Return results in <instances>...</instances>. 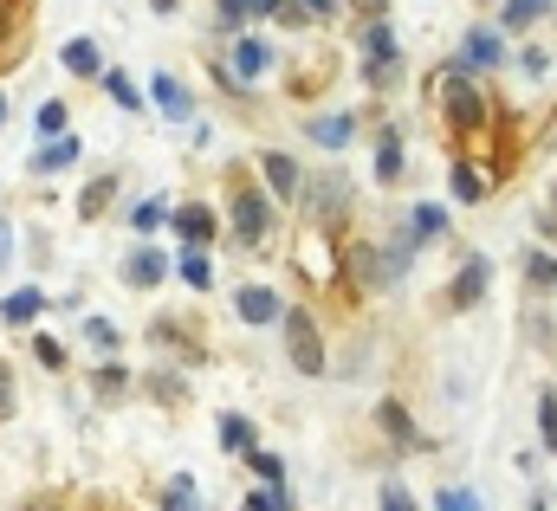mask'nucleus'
Wrapping results in <instances>:
<instances>
[{
  "label": "nucleus",
  "instance_id": "1",
  "mask_svg": "<svg viewBox=\"0 0 557 511\" xmlns=\"http://www.w3.org/2000/svg\"><path fill=\"white\" fill-rule=\"evenodd\" d=\"M285 350H292V369L298 376H324V337L311 324V311H285Z\"/></svg>",
  "mask_w": 557,
  "mask_h": 511
},
{
  "label": "nucleus",
  "instance_id": "27",
  "mask_svg": "<svg viewBox=\"0 0 557 511\" xmlns=\"http://www.w3.org/2000/svg\"><path fill=\"white\" fill-rule=\"evenodd\" d=\"M162 220H169V201H137V207H130V227H137V233H156Z\"/></svg>",
  "mask_w": 557,
  "mask_h": 511
},
{
  "label": "nucleus",
  "instance_id": "13",
  "mask_svg": "<svg viewBox=\"0 0 557 511\" xmlns=\"http://www.w3.org/2000/svg\"><path fill=\"white\" fill-rule=\"evenodd\" d=\"M486 285H493V266H486V259H467V272H460L454 279V305L467 311V305H480V292Z\"/></svg>",
  "mask_w": 557,
  "mask_h": 511
},
{
  "label": "nucleus",
  "instance_id": "42",
  "mask_svg": "<svg viewBox=\"0 0 557 511\" xmlns=\"http://www.w3.org/2000/svg\"><path fill=\"white\" fill-rule=\"evenodd\" d=\"M357 7H370V13H376V7H383V0H357Z\"/></svg>",
  "mask_w": 557,
  "mask_h": 511
},
{
  "label": "nucleus",
  "instance_id": "35",
  "mask_svg": "<svg viewBox=\"0 0 557 511\" xmlns=\"http://www.w3.org/2000/svg\"><path fill=\"white\" fill-rule=\"evenodd\" d=\"M525 279H532V285H557V259H551V253H532V266H525Z\"/></svg>",
  "mask_w": 557,
  "mask_h": 511
},
{
  "label": "nucleus",
  "instance_id": "38",
  "mask_svg": "<svg viewBox=\"0 0 557 511\" xmlns=\"http://www.w3.org/2000/svg\"><path fill=\"white\" fill-rule=\"evenodd\" d=\"M33 356H39V363H46V369H65V350H59V343H52V337H39V343H33Z\"/></svg>",
  "mask_w": 557,
  "mask_h": 511
},
{
  "label": "nucleus",
  "instance_id": "22",
  "mask_svg": "<svg viewBox=\"0 0 557 511\" xmlns=\"http://www.w3.org/2000/svg\"><path fill=\"white\" fill-rule=\"evenodd\" d=\"M441 227H447V207H441V201H421V207H415V227H409V233H415V240H434Z\"/></svg>",
  "mask_w": 557,
  "mask_h": 511
},
{
  "label": "nucleus",
  "instance_id": "24",
  "mask_svg": "<svg viewBox=\"0 0 557 511\" xmlns=\"http://www.w3.org/2000/svg\"><path fill=\"white\" fill-rule=\"evenodd\" d=\"M247 466H253V479H260V486H279V479H285V460H279V453H266V447H253Z\"/></svg>",
  "mask_w": 557,
  "mask_h": 511
},
{
  "label": "nucleus",
  "instance_id": "5",
  "mask_svg": "<svg viewBox=\"0 0 557 511\" xmlns=\"http://www.w3.org/2000/svg\"><path fill=\"white\" fill-rule=\"evenodd\" d=\"M234 311L247 317V324H279V317H285V305H279V292H273V285H240Z\"/></svg>",
  "mask_w": 557,
  "mask_h": 511
},
{
  "label": "nucleus",
  "instance_id": "15",
  "mask_svg": "<svg viewBox=\"0 0 557 511\" xmlns=\"http://www.w3.org/2000/svg\"><path fill=\"white\" fill-rule=\"evenodd\" d=\"M175 272H182V285H195V292H208V285H214V266H208V246H188V253L175 259Z\"/></svg>",
  "mask_w": 557,
  "mask_h": 511
},
{
  "label": "nucleus",
  "instance_id": "18",
  "mask_svg": "<svg viewBox=\"0 0 557 511\" xmlns=\"http://www.w3.org/2000/svg\"><path fill=\"white\" fill-rule=\"evenodd\" d=\"M376 182H402V136L383 130V143H376Z\"/></svg>",
  "mask_w": 557,
  "mask_h": 511
},
{
  "label": "nucleus",
  "instance_id": "30",
  "mask_svg": "<svg viewBox=\"0 0 557 511\" xmlns=\"http://www.w3.org/2000/svg\"><path fill=\"white\" fill-rule=\"evenodd\" d=\"M376 414H383V427H389L396 440H415V427H409V408H402V402H383Z\"/></svg>",
  "mask_w": 557,
  "mask_h": 511
},
{
  "label": "nucleus",
  "instance_id": "28",
  "mask_svg": "<svg viewBox=\"0 0 557 511\" xmlns=\"http://www.w3.org/2000/svg\"><path fill=\"white\" fill-rule=\"evenodd\" d=\"M162 511H201L195 479H169V492H162Z\"/></svg>",
  "mask_w": 557,
  "mask_h": 511
},
{
  "label": "nucleus",
  "instance_id": "2",
  "mask_svg": "<svg viewBox=\"0 0 557 511\" xmlns=\"http://www.w3.org/2000/svg\"><path fill=\"white\" fill-rule=\"evenodd\" d=\"M234 233H240V246H260L266 233H273V195L240 188V195H234Z\"/></svg>",
  "mask_w": 557,
  "mask_h": 511
},
{
  "label": "nucleus",
  "instance_id": "37",
  "mask_svg": "<svg viewBox=\"0 0 557 511\" xmlns=\"http://www.w3.org/2000/svg\"><path fill=\"white\" fill-rule=\"evenodd\" d=\"M85 337H91V343H98V350H117V330H111V324H104V317H85Z\"/></svg>",
  "mask_w": 557,
  "mask_h": 511
},
{
  "label": "nucleus",
  "instance_id": "11",
  "mask_svg": "<svg viewBox=\"0 0 557 511\" xmlns=\"http://www.w3.org/2000/svg\"><path fill=\"white\" fill-rule=\"evenodd\" d=\"M260 169H266V188H273L279 201H292V195H298V162H292V156L266 149V156H260Z\"/></svg>",
  "mask_w": 557,
  "mask_h": 511
},
{
  "label": "nucleus",
  "instance_id": "4",
  "mask_svg": "<svg viewBox=\"0 0 557 511\" xmlns=\"http://www.w3.org/2000/svg\"><path fill=\"white\" fill-rule=\"evenodd\" d=\"M149 98H156V110H162L169 123H188V117H195V98H188V85H182V78H169V72L149 78Z\"/></svg>",
  "mask_w": 557,
  "mask_h": 511
},
{
  "label": "nucleus",
  "instance_id": "10",
  "mask_svg": "<svg viewBox=\"0 0 557 511\" xmlns=\"http://www.w3.org/2000/svg\"><path fill=\"white\" fill-rule=\"evenodd\" d=\"M65 72L72 78H104V52H98V39H65Z\"/></svg>",
  "mask_w": 557,
  "mask_h": 511
},
{
  "label": "nucleus",
  "instance_id": "17",
  "mask_svg": "<svg viewBox=\"0 0 557 511\" xmlns=\"http://www.w3.org/2000/svg\"><path fill=\"white\" fill-rule=\"evenodd\" d=\"M441 85H447V117H454V123H480V98H473V85H454V72H447Z\"/></svg>",
  "mask_w": 557,
  "mask_h": 511
},
{
  "label": "nucleus",
  "instance_id": "14",
  "mask_svg": "<svg viewBox=\"0 0 557 511\" xmlns=\"http://www.w3.org/2000/svg\"><path fill=\"white\" fill-rule=\"evenodd\" d=\"M175 233H182V240L188 246H208V233H214V214H208V207H175Z\"/></svg>",
  "mask_w": 557,
  "mask_h": 511
},
{
  "label": "nucleus",
  "instance_id": "29",
  "mask_svg": "<svg viewBox=\"0 0 557 511\" xmlns=\"http://www.w3.org/2000/svg\"><path fill=\"white\" fill-rule=\"evenodd\" d=\"M538 434H545V447L557 453V389L538 395Z\"/></svg>",
  "mask_w": 557,
  "mask_h": 511
},
{
  "label": "nucleus",
  "instance_id": "43",
  "mask_svg": "<svg viewBox=\"0 0 557 511\" xmlns=\"http://www.w3.org/2000/svg\"><path fill=\"white\" fill-rule=\"evenodd\" d=\"M20 511H39V505H20Z\"/></svg>",
  "mask_w": 557,
  "mask_h": 511
},
{
  "label": "nucleus",
  "instance_id": "32",
  "mask_svg": "<svg viewBox=\"0 0 557 511\" xmlns=\"http://www.w3.org/2000/svg\"><path fill=\"white\" fill-rule=\"evenodd\" d=\"M454 195H460V201H480V195H486V182L467 169V162H454Z\"/></svg>",
  "mask_w": 557,
  "mask_h": 511
},
{
  "label": "nucleus",
  "instance_id": "21",
  "mask_svg": "<svg viewBox=\"0 0 557 511\" xmlns=\"http://www.w3.org/2000/svg\"><path fill=\"white\" fill-rule=\"evenodd\" d=\"M551 13V0H506V26L519 33V26H538Z\"/></svg>",
  "mask_w": 557,
  "mask_h": 511
},
{
  "label": "nucleus",
  "instance_id": "19",
  "mask_svg": "<svg viewBox=\"0 0 557 511\" xmlns=\"http://www.w3.org/2000/svg\"><path fill=\"white\" fill-rule=\"evenodd\" d=\"M221 447H227V453H253V447H260L247 414H221Z\"/></svg>",
  "mask_w": 557,
  "mask_h": 511
},
{
  "label": "nucleus",
  "instance_id": "12",
  "mask_svg": "<svg viewBox=\"0 0 557 511\" xmlns=\"http://www.w3.org/2000/svg\"><path fill=\"white\" fill-rule=\"evenodd\" d=\"M39 311H46V292H39V285H20V292H7V305H0V317H7L13 330H26Z\"/></svg>",
  "mask_w": 557,
  "mask_h": 511
},
{
  "label": "nucleus",
  "instance_id": "7",
  "mask_svg": "<svg viewBox=\"0 0 557 511\" xmlns=\"http://www.w3.org/2000/svg\"><path fill=\"white\" fill-rule=\"evenodd\" d=\"M363 59H370V78H376V85H383V78L396 72V33H389L383 20H376L370 33H363Z\"/></svg>",
  "mask_w": 557,
  "mask_h": 511
},
{
  "label": "nucleus",
  "instance_id": "39",
  "mask_svg": "<svg viewBox=\"0 0 557 511\" xmlns=\"http://www.w3.org/2000/svg\"><path fill=\"white\" fill-rule=\"evenodd\" d=\"M0 421H13V369L0 363Z\"/></svg>",
  "mask_w": 557,
  "mask_h": 511
},
{
  "label": "nucleus",
  "instance_id": "3",
  "mask_svg": "<svg viewBox=\"0 0 557 511\" xmlns=\"http://www.w3.org/2000/svg\"><path fill=\"white\" fill-rule=\"evenodd\" d=\"M273 72V46H266V39H234V65H227V78H234V85H253V78H266Z\"/></svg>",
  "mask_w": 557,
  "mask_h": 511
},
{
  "label": "nucleus",
  "instance_id": "36",
  "mask_svg": "<svg viewBox=\"0 0 557 511\" xmlns=\"http://www.w3.org/2000/svg\"><path fill=\"white\" fill-rule=\"evenodd\" d=\"M104 201H111V182H91V188H85V207H78V214L98 220V214H104Z\"/></svg>",
  "mask_w": 557,
  "mask_h": 511
},
{
  "label": "nucleus",
  "instance_id": "26",
  "mask_svg": "<svg viewBox=\"0 0 557 511\" xmlns=\"http://www.w3.org/2000/svg\"><path fill=\"white\" fill-rule=\"evenodd\" d=\"M240 511H292V492L285 486H260V492H247V505Z\"/></svg>",
  "mask_w": 557,
  "mask_h": 511
},
{
  "label": "nucleus",
  "instance_id": "34",
  "mask_svg": "<svg viewBox=\"0 0 557 511\" xmlns=\"http://www.w3.org/2000/svg\"><path fill=\"white\" fill-rule=\"evenodd\" d=\"M519 72H525V78H545V72H551V52H545V46H525V52H519Z\"/></svg>",
  "mask_w": 557,
  "mask_h": 511
},
{
  "label": "nucleus",
  "instance_id": "6",
  "mask_svg": "<svg viewBox=\"0 0 557 511\" xmlns=\"http://www.w3.org/2000/svg\"><path fill=\"white\" fill-rule=\"evenodd\" d=\"M169 279V259L156 253V246H137V253L124 259V285H137V292H149V285Z\"/></svg>",
  "mask_w": 557,
  "mask_h": 511
},
{
  "label": "nucleus",
  "instance_id": "8",
  "mask_svg": "<svg viewBox=\"0 0 557 511\" xmlns=\"http://www.w3.org/2000/svg\"><path fill=\"white\" fill-rule=\"evenodd\" d=\"M460 59H467V65H486V72H493V65L506 59V39H499L493 26H473V33L460 39Z\"/></svg>",
  "mask_w": 557,
  "mask_h": 511
},
{
  "label": "nucleus",
  "instance_id": "23",
  "mask_svg": "<svg viewBox=\"0 0 557 511\" xmlns=\"http://www.w3.org/2000/svg\"><path fill=\"white\" fill-rule=\"evenodd\" d=\"M33 130H39V143L65 136V104H59V98H46V104H39V117H33Z\"/></svg>",
  "mask_w": 557,
  "mask_h": 511
},
{
  "label": "nucleus",
  "instance_id": "33",
  "mask_svg": "<svg viewBox=\"0 0 557 511\" xmlns=\"http://www.w3.org/2000/svg\"><path fill=\"white\" fill-rule=\"evenodd\" d=\"M434 511H480V499L460 492V486H447V492H434Z\"/></svg>",
  "mask_w": 557,
  "mask_h": 511
},
{
  "label": "nucleus",
  "instance_id": "25",
  "mask_svg": "<svg viewBox=\"0 0 557 511\" xmlns=\"http://www.w3.org/2000/svg\"><path fill=\"white\" fill-rule=\"evenodd\" d=\"M104 91H111V104H117V110H143V91L130 85L124 72H104Z\"/></svg>",
  "mask_w": 557,
  "mask_h": 511
},
{
  "label": "nucleus",
  "instance_id": "31",
  "mask_svg": "<svg viewBox=\"0 0 557 511\" xmlns=\"http://www.w3.org/2000/svg\"><path fill=\"white\" fill-rule=\"evenodd\" d=\"M383 511H415V492L402 486V479H383V499H376Z\"/></svg>",
  "mask_w": 557,
  "mask_h": 511
},
{
  "label": "nucleus",
  "instance_id": "40",
  "mask_svg": "<svg viewBox=\"0 0 557 511\" xmlns=\"http://www.w3.org/2000/svg\"><path fill=\"white\" fill-rule=\"evenodd\" d=\"M298 7H305V20H331L337 0H298Z\"/></svg>",
  "mask_w": 557,
  "mask_h": 511
},
{
  "label": "nucleus",
  "instance_id": "9",
  "mask_svg": "<svg viewBox=\"0 0 557 511\" xmlns=\"http://www.w3.org/2000/svg\"><path fill=\"white\" fill-rule=\"evenodd\" d=\"M78 156H85V149H78V136L65 130V136H52V143H39V156H33V175H59V169H72Z\"/></svg>",
  "mask_w": 557,
  "mask_h": 511
},
{
  "label": "nucleus",
  "instance_id": "20",
  "mask_svg": "<svg viewBox=\"0 0 557 511\" xmlns=\"http://www.w3.org/2000/svg\"><path fill=\"white\" fill-rule=\"evenodd\" d=\"M350 272H357L363 285H389V266H383V253H376V246H357V253H350Z\"/></svg>",
  "mask_w": 557,
  "mask_h": 511
},
{
  "label": "nucleus",
  "instance_id": "41",
  "mask_svg": "<svg viewBox=\"0 0 557 511\" xmlns=\"http://www.w3.org/2000/svg\"><path fill=\"white\" fill-rule=\"evenodd\" d=\"M0 130H7V98H0Z\"/></svg>",
  "mask_w": 557,
  "mask_h": 511
},
{
  "label": "nucleus",
  "instance_id": "16",
  "mask_svg": "<svg viewBox=\"0 0 557 511\" xmlns=\"http://www.w3.org/2000/svg\"><path fill=\"white\" fill-rule=\"evenodd\" d=\"M350 130H357L350 117H311V123H305V136H311V143H324V149H344Z\"/></svg>",
  "mask_w": 557,
  "mask_h": 511
}]
</instances>
